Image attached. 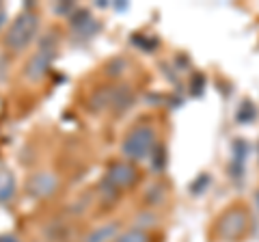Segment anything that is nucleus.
Listing matches in <instances>:
<instances>
[{
  "instance_id": "obj_1",
  "label": "nucleus",
  "mask_w": 259,
  "mask_h": 242,
  "mask_svg": "<svg viewBox=\"0 0 259 242\" xmlns=\"http://www.w3.org/2000/svg\"><path fill=\"white\" fill-rule=\"evenodd\" d=\"M123 156L130 160H151L153 151L158 149V139L153 128L136 126L123 141Z\"/></svg>"
},
{
  "instance_id": "obj_2",
  "label": "nucleus",
  "mask_w": 259,
  "mask_h": 242,
  "mask_svg": "<svg viewBox=\"0 0 259 242\" xmlns=\"http://www.w3.org/2000/svg\"><path fill=\"white\" fill-rule=\"evenodd\" d=\"M37 30H39V18H37V13L26 9V11H22L18 18L13 20L9 33H7L5 44L9 46L11 50H24V48H26L32 42V39H35Z\"/></svg>"
},
{
  "instance_id": "obj_3",
  "label": "nucleus",
  "mask_w": 259,
  "mask_h": 242,
  "mask_svg": "<svg viewBox=\"0 0 259 242\" xmlns=\"http://www.w3.org/2000/svg\"><path fill=\"white\" fill-rule=\"evenodd\" d=\"M54 54H56V42L52 37H48L46 42L41 44V48L30 56L28 61V67H26V76L30 80H39L44 78V74L50 69L52 61H54Z\"/></svg>"
},
{
  "instance_id": "obj_4",
  "label": "nucleus",
  "mask_w": 259,
  "mask_h": 242,
  "mask_svg": "<svg viewBox=\"0 0 259 242\" xmlns=\"http://www.w3.org/2000/svg\"><path fill=\"white\" fill-rule=\"evenodd\" d=\"M246 227H248V219L242 210H229V212H225L221 216V221H218V225H216L218 236H223L227 240L240 238L242 233L246 231Z\"/></svg>"
},
{
  "instance_id": "obj_5",
  "label": "nucleus",
  "mask_w": 259,
  "mask_h": 242,
  "mask_svg": "<svg viewBox=\"0 0 259 242\" xmlns=\"http://www.w3.org/2000/svg\"><path fill=\"white\" fill-rule=\"evenodd\" d=\"M136 177H139V173H136L134 165H130V163H115L108 169L106 182L112 184L115 188H125V186H132V184L136 182Z\"/></svg>"
},
{
  "instance_id": "obj_6",
  "label": "nucleus",
  "mask_w": 259,
  "mask_h": 242,
  "mask_svg": "<svg viewBox=\"0 0 259 242\" xmlns=\"http://www.w3.org/2000/svg\"><path fill=\"white\" fill-rule=\"evenodd\" d=\"M56 184H59V180L52 175V173H35L28 180V192L32 197L37 199H44V197H50L52 192L56 190Z\"/></svg>"
},
{
  "instance_id": "obj_7",
  "label": "nucleus",
  "mask_w": 259,
  "mask_h": 242,
  "mask_svg": "<svg viewBox=\"0 0 259 242\" xmlns=\"http://www.w3.org/2000/svg\"><path fill=\"white\" fill-rule=\"evenodd\" d=\"M71 28H74L80 37L89 39V37L95 35V30L100 26H97V22L91 18V13L87 9H78L74 15H71Z\"/></svg>"
},
{
  "instance_id": "obj_8",
  "label": "nucleus",
  "mask_w": 259,
  "mask_h": 242,
  "mask_svg": "<svg viewBox=\"0 0 259 242\" xmlns=\"http://www.w3.org/2000/svg\"><path fill=\"white\" fill-rule=\"evenodd\" d=\"M250 154V147L246 141H236L233 143V160H231V177H242L246 167V158Z\"/></svg>"
},
{
  "instance_id": "obj_9",
  "label": "nucleus",
  "mask_w": 259,
  "mask_h": 242,
  "mask_svg": "<svg viewBox=\"0 0 259 242\" xmlns=\"http://www.w3.org/2000/svg\"><path fill=\"white\" fill-rule=\"evenodd\" d=\"M117 231H119V227H117V223H106V225H100V227H95L93 231H89L87 233V238H84V242H115V238H117Z\"/></svg>"
},
{
  "instance_id": "obj_10",
  "label": "nucleus",
  "mask_w": 259,
  "mask_h": 242,
  "mask_svg": "<svg viewBox=\"0 0 259 242\" xmlns=\"http://www.w3.org/2000/svg\"><path fill=\"white\" fill-rule=\"evenodd\" d=\"M15 197V177L11 171L0 173V204H9Z\"/></svg>"
},
{
  "instance_id": "obj_11",
  "label": "nucleus",
  "mask_w": 259,
  "mask_h": 242,
  "mask_svg": "<svg viewBox=\"0 0 259 242\" xmlns=\"http://www.w3.org/2000/svg\"><path fill=\"white\" fill-rule=\"evenodd\" d=\"M115 242H149V236L143 229H130V231H123L121 236H117Z\"/></svg>"
},
{
  "instance_id": "obj_12",
  "label": "nucleus",
  "mask_w": 259,
  "mask_h": 242,
  "mask_svg": "<svg viewBox=\"0 0 259 242\" xmlns=\"http://www.w3.org/2000/svg\"><path fill=\"white\" fill-rule=\"evenodd\" d=\"M255 117V108H253V104H242V110L238 112V121H250Z\"/></svg>"
},
{
  "instance_id": "obj_13",
  "label": "nucleus",
  "mask_w": 259,
  "mask_h": 242,
  "mask_svg": "<svg viewBox=\"0 0 259 242\" xmlns=\"http://www.w3.org/2000/svg\"><path fill=\"white\" fill-rule=\"evenodd\" d=\"M71 9H74V5H59V7H56V13H67Z\"/></svg>"
},
{
  "instance_id": "obj_14",
  "label": "nucleus",
  "mask_w": 259,
  "mask_h": 242,
  "mask_svg": "<svg viewBox=\"0 0 259 242\" xmlns=\"http://www.w3.org/2000/svg\"><path fill=\"white\" fill-rule=\"evenodd\" d=\"M0 242H20L15 236H0Z\"/></svg>"
},
{
  "instance_id": "obj_15",
  "label": "nucleus",
  "mask_w": 259,
  "mask_h": 242,
  "mask_svg": "<svg viewBox=\"0 0 259 242\" xmlns=\"http://www.w3.org/2000/svg\"><path fill=\"white\" fill-rule=\"evenodd\" d=\"M3 24H5V13L0 11V26H3Z\"/></svg>"
},
{
  "instance_id": "obj_16",
  "label": "nucleus",
  "mask_w": 259,
  "mask_h": 242,
  "mask_svg": "<svg viewBox=\"0 0 259 242\" xmlns=\"http://www.w3.org/2000/svg\"><path fill=\"white\" fill-rule=\"evenodd\" d=\"M257 201H259V195H257Z\"/></svg>"
}]
</instances>
